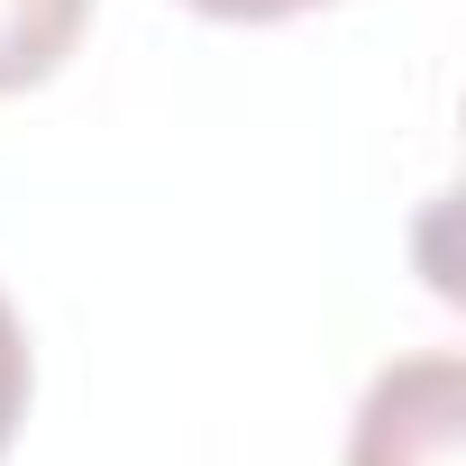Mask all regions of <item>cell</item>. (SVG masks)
<instances>
[{
  "label": "cell",
  "instance_id": "cell-1",
  "mask_svg": "<svg viewBox=\"0 0 466 466\" xmlns=\"http://www.w3.org/2000/svg\"><path fill=\"white\" fill-rule=\"evenodd\" d=\"M348 466H466V357L420 348L384 366L357 402Z\"/></svg>",
  "mask_w": 466,
  "mask_h": 466
},
{
  "label": "cell",
  "instance_id": "cell-2",
  "mask_svg": "<svg viewBox=\"0 0 466 466\" xmlns=\"http://www.w3.org/2000/svg\"><path fill=\"white\" fill-rule=\"evenodd\" d=\"M92 19V0H0V92L46 83Z\"/></svg>",
  "mask_w": 466,
  "mask_h": 466
},
{
  "label": "cell",
  "instance_id": "cell-3",
  "mask_svg": "<svg viewBox=\"0 0 466 466\" xmlns=\"http://www.w3.org/2000/svg\"><path fill=\"white\" fill-rule=\"evenodd\" d=\"M19 420H28V329H19L10 293H0V457H10Z\"/></svg>",
  "mask_w": 466,
  "mask_h": 466
},
{
  "label": "cell",
  "instance_id": "cell-4",
  "mask_svg": "<svg viewBox=\"0 0 466 466\" xmlns=\"http://www.w3.org/2000/svg\"><path fill=\"white\" fill-rule=\"evenodd\" d=\"M183 10H201V19H248V28H266V19H302V10H329V0H183Z\"/></svg>",
  "mask_w": 466,
  "mask_h": 466
}]
</instances>
